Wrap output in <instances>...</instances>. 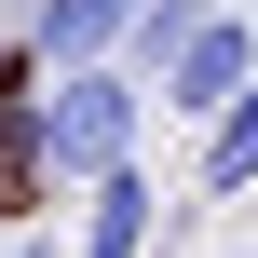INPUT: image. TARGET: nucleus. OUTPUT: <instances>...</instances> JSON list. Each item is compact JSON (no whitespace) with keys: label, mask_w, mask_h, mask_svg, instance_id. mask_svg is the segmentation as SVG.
<instances>
[{"label":"nucleus","mask_w":258,"mask_h":258,"mask_svg":"<svg viewBox=\"0 0 258 258\" xmlns=\"http://www.w3.org/2000/svg\"><path fill=\"white\" fill-rule=\"evenodd\" d=\"M136 136H150V82H136L122 54L41 68V95H27V150H41V204H54V190H82V177H109V163H136Z\"/></svg>","instance_id":"nucleus-1"},{"label":"nucleus","mask_w":258,"mask_h":258,"mask_svg":"<svg viewBox=\"0 0 258 258\" xmlns=\"http://www.w3.org/2000/svg\"><path fill=\"white\" fill-rule=\"evenodd\" d=\"M258 82V14L245 0H204L190 27H177V54L150 68V95H163V122H204L218 95H245Z\"/></svg>","instance_id":"nucleus-2"},{"label":"nucleus","mask_w":258,"mask_h":258,"mask_svg":"<svg viewBox=\"0 0 258 258\" xmlns=\"http://www.w3.org/2000/svg\"><path fill=\"white\" fill-rule=\"evenodd\" d=\"M163 231V190H150V163H109V177H82V245L68 258H150Z\"/></svg>","instance_id":"nucleus-3"},{"label":"nucleus","mask_w":258,"mask_h":258,"mask_svg":"<svg viewBox=\"0 0 258 258\" xmlns=\"http://www.w3.org/2000/svg\"><path fill=\"white\" fill-rule=\"evenodd\" d=\"M136 0H27V54L41 68H82V54H122Z\"/></svg>","instance_id":"nucleus-4"},{"label":"nucleus","mask_w":258,"mask_h":258,"mask_svg":"<svg viewBox=\"0 0 258 258\" xmlns=\"http://www.w3.org/2000/svg\"><path fill=\"white\" fill-rule=\"evenodd\" d=\"M190 14H204V0H136V27H122V68L150 82V68L177 54V27H190Z\"/></svg>","instance_id":"nucleus-5"},{"label":"nucleus","mask_w":258,"mask_h":258,"mask_svg":"<svg viewBox=\"0 0 258 258\" xmlns=\"http://www.w3.org/2000/svg\"><path fill=\"white\" fill-rule=\"evenodd\" d=\"M0 258H54V231H27V245H0Z\"/></svg>","instance_id":"nucleus-6"}]
</instances>
